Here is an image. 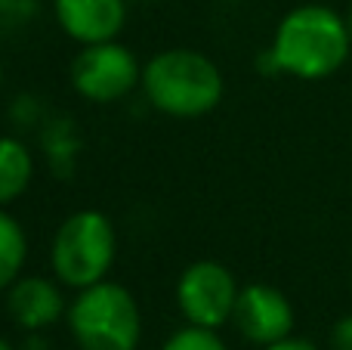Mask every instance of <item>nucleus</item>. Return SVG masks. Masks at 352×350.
<instances>
[{
  "label": "nucleus",
  "mask_w": 352,
  "mask_h": 350,
  "mask_svg": "<svg viewBox=\"0 0 352 350\" xmlns=\"http://www.w3.org/2000/svg\"><path fill=\"white\" fill-rule=\"evenodd\" d=\"M349 50L352 34L346 16L324 3H300L278 22L269 53L278 74L324 81L346 65Z\"/></svg>",
  "instance_id": "f257e3e1"
},
{
  "label": "nucleus",
  "mask_w": 352,
  "mask_h": 350,
  "mask_svg": "<svg viewBox=\"0 0 352 350\" xmlns=\"http://www.w3.org/2000/svg\"><path fill=\"white\" fill-rule=\"evenodd\" d=\"M223 72L198 50H164L142 68V93L148 105L170 118H201L223 99Z\"/></svg>",
  "instance_id": "f03ea898"
},
{
  "label": "nucleus",
  "mask_w": 352,
  "mask_h": 350,
  "mask_svg": "<svg viewBox=\"0 0 352 350\" xmlns=\"http://www.w3.org/2000/svg\"><path fill=\"white\" fill-rule=\"evenodd\" d=\"M68 332L78 350H140L142 310L130 289L102 279L68 304Z\"/></svg>",
  "instance_id": "7ed1b4c3"
},
{
  "label": "nucleus",
  "mask_w": 352,
  "mask_h": 350,
  "mask_svg": "<svg viewBox=\"0 0 352 350\" xmlns=\"http://www.w3.org/2000/svg\"><path fill=\"white\" fill-rule=\"evenodd\" d=\"M118 254L115 223L102 211H74L59 223L50 245L53 276L65 289H87L109 276Z\"/></svg>",
  "instance_id": "20e7f679"
},
{
  "label": "nucleus",
  "mask_w": 352,
  "mask_h": 350,
  "mask_svg": "<svg viewBox=\"0 0 352 350\" xmlns=\"http://www.w3.org/2000/svg\"><path fill=\"white\" fill-rule=\"evenodd\" d=\"M72 87L87 103H118L136 84H142V68L133 50L118 41L87 43L72 59Z\"/></svg>",
  "instance_id": "39448f33"
},
{
  "label": "nucleus",
  "mask_w": 352,
  "mask_h": 350,
  "mask_svg": "<svg viewBox=\"0 0 352 350\" xmlns=\"http://www.w3.org/2000/svg\"><path fill=\"white\" fill-rule=\"evenodd\" d=\"M238 282L229 267L217 260H195L176 282V304L188 326L219 329L232 322L238 301Z\"/></svg>",
  "instance_id": "423d86ee"
},
{
  "label": "nucleus",
  "mask_w": 352,
  "mask_h": 350,
  "mask_svg": "<svg viewBox=\"0 0 352 350\" xmlns=\"http://www.w3.org/2000/svg\"><path fill=\"white\" fill-rule=\"evenodd\" d=\"M232 326L256 347H269L275 341L291 338L294 332V307L287 295L275 285L250 282L238 291Z\"/></svg>",
  "instance_id": "0eeeda50"
},
{
  "label": "nucleus",
  "mask_w": 352,
  "mask_h": 350,
  "mask_svg": "<svg viewBox=\"0 0 352 350\" xmlns=\"http://www.w3.org/2000/svg\"><path fill=\"white\" fill-rule=\"evenodd\" d=\"M6 313L25 332H43L68 316V304L59 279L47 276H19L6 289Z\"/></svg>",
  "instance_id": "6e6552de"
},
{
  "label": "nucleus",
  "mask_w": 352,
  "mask_h": 350,
  "mask_svg": "<svg viewBox=\"0 0 352 350\" xmlns=\"http://www.w3.org/2000/svg\"><path fill=\"white\" fill-rule=\"evenodd\" d=\"M59 28L80 47L118 41L127 22V0H53Z\"/></svg>",
  "instance_id": "1a4fd4ad"
},
{
  "label": "nucleus",
  "mask_w": 352,
  "mask_h": 350,
  "mask_svg": "<svg viewBox=\"0 0 352 350\" xmlns=\"http://www.w3.org/2000/svg\"><path fill=\"white\" fill-rule=\"evenodd\" d=\"M34 177V158L16 136H0V208L12 205Z\"/></svg>",
  "instance_id": "9d476101"
},
{
  "label": "nucleus",
  "mask_w": 352,
  "mask_h": 350,
  "mask_svg": "<svg viewBox=\"0 0 352 350\" xmlns=\"http://www.w3.org/2000/svg\"><path fill=\"white\" fill-rule=\"evenodd\" d=\"M25 260H28V236L10 211L0 208V295H6V289L22 276Z\"/></svg>",
  "instance_id": "9b49d317"
},
{
  "label": "nucleus",
  "mask_w": 352,
  "mask_h": 350,
  "mask_svg": "<svg viewBox=\"0 0 352 350\" xmlns=\"http://www.w3.org/2000/svg\"><path fill=\"white\" fill-rule=\"evenodd\" d=\"M161 350H229V347H226V341L217 335V329L182 326L164 341Z\"/></svg>",
  "instance_id": "f8f14e48"
},
{
  "label": "nucleus",
  "mask_w": 352,
  "mask_h": 350,
  "mask_svg": "<svg viewBox=\"0 0 352 350\" xmlns=\"http://www.w3.org/2000/svg\"><path fill=\"white\" fill-rule=\"evenodd\" d=\"M37 0H0V31H16L31 22Z\"/></svg>",
  "instance_id": "ddd939ff"
},
{
  "label": "nucleus",
  "mask_w": 352,
  "mask_h": 350,
  "mask_svg": "<svg viewBox=\"0 0 352 350\" xmlns=\"http://www.w3.org/2000/svg\"><path fill=\"white\" fill-rule=\"evenodd\" d=\"M331 350H352V313L340 316L331 329Z\"/></svg>",
  "instance_id": "4468645a"
},
{
  "label": "nucleus",
  "mask_w": 352,
  "mask_h": 350,
  "mask_svg": "<svg viewBox=\"0 0 352 350\" xmlns=\"http://www.w3.org/2000/svg\"><path fill=\"white\" fill-rule=\"evenodd\" d=\"M263 350H318L312 341H306V338H285V341H275V344H269V347H263Z\"/></svg>",
  "instance_id": "2eb2a0df"
},
{
  "label": "nucleus",
  "mask_w": 352,
  "mask_h": 350,
  "mask_svg": "<svg viewBox=\"0 0 352 350\" xmlns=\"http://www.w3.org/2000/svg\"><path fill=\"white\" fill-rule=\"evenodd\" d=\"M0 350H16V347H12V344H10V341H6V338H0Z\"/></svg>",
  "instance_id": "dca6fc26"
},
{
  "label": "nucleus",
  "mask_w": 352,
  "mask_h": 350,
  "mask_svg": "<svg viewBox=\"0 0 352 350\" xmlns=\"http://www.w3.org/2000/svg\"><path fill=\"white\" fill-rule=\"evenodd\" d=\"M346 25H349V34H352V6L346 10Z\"/></svg>",
  "instance_id": "f3484780"
}]
</instances>
